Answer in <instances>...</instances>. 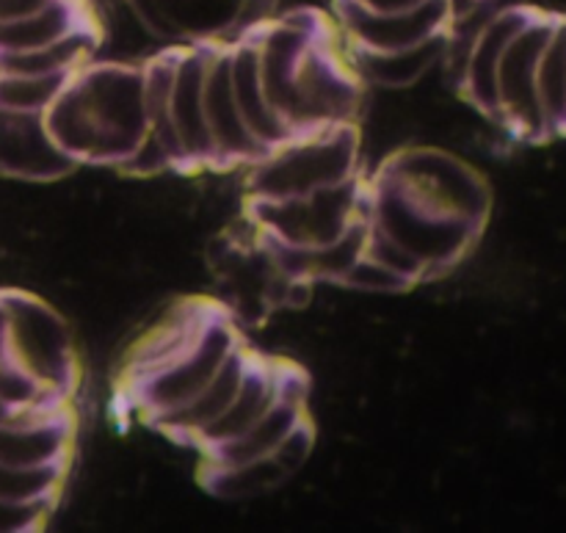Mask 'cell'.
Masks as SVG:
<instances>
[{
	"label": "cell",
	"instance_id": "cell-29",
	"mask_svg": "<svg viewBox=\"0 0 566 533\" xmlns=\"http://www.w3.org/2000/svg\"><path fill=\"white\" fill-rule=\"evenodd\" d=\"M11 357V330H9V310L0 299V363Z\"/></svg>",
	"mask_w": 566,
	"mask_h": 533
},
{
	"label": "cell",
	"instance_id": "cell-20",
	"mask_svg": "<svg viewBox=\"0 0 566 533\" xmlns=\"http://www.w3.org/2000/svg\"><path fill=\"white\" fill-rule=\"evenodd\" d=\"M536 108L545 136H562L566 125V33L564 25L551 36L536 66Z\"/></svg>",
	"mask_w": 566,
	"mask_h": 533
},
{
	"label": "cell",
	"instance_id": "cell-21",
	"mask_svg": "<svg viewBox=\"0 0 566 533\" xmlns=\"http://www.w3.org/2000/svg\"><path fill=\"white\" fill-rule=\"evenodd\" d=\"M70 464H48V468H14L0 462V501L33 503L59 501Z\"/></svg>",
	"mask_w": 566,
	"mask_h": 533
},
{
	"label": "cell",
	"instance_id": "cell-14",
	"mask_svg": "<svg viewBox=\"0 0 566 533\" xmlns=\"http://www.w3.org/2000/svg\"><path fill=\"white\" fill-rule=\"evenodd\" d=\"M230 83L238 111H241L254 142L263 147V153H271L280 144L291 142L293 133L287 130L285 122L274 114V108L265 100L263 77H260L258 39H254L252 31L230 42Z\"/></svg>",
	"mask_w": 566,
	"mask_h": 533
},
{
	"label": "cell",
	"instance_id": "cell-9",
	"mask_svg": "<svg viewBox=\"0 0 566 533\" xmlns=\"http://www.w3.org/2000/svg\"><path fill=\"white\" fill-rule=\"evenodd\" d=\"M205 122H208L210 144H213V169H235L252 166L263 158V147L252 138L230 83V42H216L210 48L202 83Z\"/></svg>",
	"mask_w": 566,
	"mask_h": 533
},
{
	"label": "cell",
	"instance_id": "cell-11",
	"mask_svg": "<svg viewBox=\"0 0 566 533\" xmlns=\"http://www.w3.org/2000/svg\"><path fill=\"white\" fill-rule=\"evenodd\" d=\"M304 407H307V382L298 374V368L285 365L280 398L271 404L269 412L258 424L249 426L241 437L205 451L208 453V464H216V468H235V464L269 459L282 446V440L307 418V409Z\"/></svg>",
	"mask_w": 566,
	"mask_h": 533
},
{
	"label": "cell",
	"instance_id": "cell-15",
	"mask_svg": "<svg viewBox=\"0 0 566 533\" xmlns=\"http://www.w3.org/2000/svg\"><path fill=\"white\" fill-rule=\"evenodd\" d=\"M282 374H285V363H271V359L252 354V363H249L247 376H243L232 404L213 420V424L205 426V429L193 437V442H197L199 448H205V451H210V448L224 446V442L241 437L243 431H247L249 426L258 424V420L269 412L271 404L280 398Z\"/></svg>",
	"mask_w": 566,
	"mask_h": 533
},
{
	"label": "cell",
	"instance_id": "cell-28",
	"mask_svg": "<svg viewBox=\"0 0 566 533\" xmlns=\"http://www.w3.org/2000/svg\"><path fill=\"white\" fill-rule=\"evenodd\" d=\"M348 3L359 6L365 11H374V14H398V11L418 9L426 0H348Z\"/></svg>",
	"mask_w": 566,
	"mask_h": 533
},
{
	"label": "cell",
	"instance_id": "cell-4",
	"mask_svg": "<svg viewBox=\"0 0 566 533\" xmlns=\"http://www.w3.org/2000/svg\"><path fill=\"white\" fill-rule=\"evenodd\" d=\"M9 310L11 359L36 376L48 390L70 398L77 385L75 341L59 310L25 291H0Z\"/></svg>",
	"mask_w": 566,
	"mask_h": 533
},
{
	"label": "cell",
	"instance_id": "cell-2",
	"mask_svg": "<svg viewBox=\"0 0 566 533\" xmlns=\"http://www.w3.org/2000/svg\"><path fill=\"white\" fill-rule=\"evenodd\" d=\"M359 130L348 125L293 136L291 142L254 160L249 171V199L307 197L357 175Z\"/></svg>",
	"mask_w": 566,
	"mask_h": 533
},
{
	"label": "cell",
	"instance_id": "cell-7",
	"mask_svg": "<svg viewBox=\"0 0 566 533\" xmlns=\"http://www.w3.org/2000/svg\"><path fill=\"white\" fill-rule=\"evenodd\" d=\"M155 36L182 44L235 42L271 17L254 0H127Z\"/></svg>",
	"mask_w": 566,
	"mask_h": 533
},
{
	"label": "cell",
	"instance_id": "cell-12",
	"mask_svg": "<svg viewBox=\"0 0 566 533\" xmlns=\"http://www.w3.org/2000/svg\"><path fill=\"white\" fill-rule=\"evenodd\" d=\"M75 169V160L50 138L42 114L0 108V177L44 182L59 180Z\"/></svg>",
	"mask_w": 566,
	"mask_h": 533
},
{
	"label": "cell",
	"instance_id": "cell-13",
	"mask_svg": "<svg viewBox=\"0 0 566 533\" xmlns=\"http://www.w3.org/2000/svg\"><path fill=\"white\" fill-rule=\"evenodd\" d=\"M536 6L528 0H512L503 6L501 11L484 22L479 33H475L473 44H470L468 55H464L462 75H459L457 88L481 111L484 116L495 119V70L501 61L503 50L512 42L514 33L528 22Z\"/></svg>",
	"mask_w": 566,
	"mask_h": 533
},
{
	"label": "cell",
	"instance_id": "cell-24",
	"mask_svg": "<svg viewBox=\"0 0 566 533\" xmlns=\"http://www.w3.org/2000/svg\"><path fill=\"white\" fill-rule=\"evenodd\" d=\"M363 254L365 258L376 260L379 265H385V269H390L392 274L407 280L409 285H418V282L426 280V265L420 263L412 252H407L401 243L392 241L387 232H381L376 224L368 227V238H365Z\"/></svg>",
	"mask_w": 566,
	"mask_h": 533
},
{
	"label": "cell",
	"instance_id": "cell-16",
	"mask_svg": "<svg viewBox=\"0 0 566 533\" xmlns=\"http://www.w3.org/2000/svg\"><path fill=\"white\" fill-rule=\"evenodd\" d=\"M75 446V420L70 409L44 420H6L0 424V462L14 468L70 464Z\"/></svg>",
	"mask_w": 566,
	"mask_h": 533
},
{
	"label": "cell",
	"instance_id": "cell-27",
	"mask_svg": "<svg viewBox=\"0 0 566 533\" xmlns=\"http://www.w3.org/2000/svg\"><path fill=\"white\" fill-rule=\"evenodd\" d=\"M59 501H33V503H11L0 501V533L6 531H36L50 518Z\"/></svg>",
	"mask_w": 566,
	"mask_h": 533
},
{
	"label": "cell",
	"instance_id": "cell-8",
	"mask_svg": "<svg viewBox=\"0 0 566 533\" xmlns=\"http://www.w3.org/2000/svg\"><path fill=\"white\" fill-rule=\"evenodd\" d=\"M335 9L348 48L365 53H401L446 33L457 6L453 0H426L418 9L398 14H374L348 0H335Z\"/></svg>",
	"mask_w": 566,
	"mask_h": 533
},
{
	"label": "cell",
	"instance_id": "cell-10",
	"mask_svg": "<svg viewBox=\"0 0 566 533\" xmlns=\"http://www.w3.org/2000/svg\"><path fill=\"white\" fill-rule=\"evenodd\" d=\"M216 42L180 44L175 61V77L169 92V119L180 142L182 160L188 171L213 169V144H210L208 122H205L202 83L210 48Z\"/></svg>",
	"mask_w": 566,
	"mask_h": 533
},
{
	"label": "cell",
	"instance_id": "cell-25",
	"mask_svg": "<svg viewBox=\"0 0 566 533\" xmlns=\"http://www.w3.org/2000/svg\"><path fill=\"white\" fill-rule=\"evenodd\" d=\"M343 288H354V291H368V293H396L403 288H412L407 280L392 274L390 269L379 265L370 258H359L357 263L348 269V274L340 280Z\"/></svg>",
	"mask_w": 566,
	"mask_h": 533
},
{
	"label": "cell",
	"instance_id": "cell-26",
	"mask_svg": "<svg viewBox=\"0 0 566 533\" xmlns=\"http://www.w3.org/2000/svg\"><path fill=\"white\" fill-rule=\"evenodd\" d=\"M313 446H315V429L313 424L304 418L302 424H298L296 429L282 440V446L271 453V459H274L287 475H293L304 462H307L310 453H313Z\"/></svg>",
	"mask_w": 566,
	"mask_h": 533
},
{
	"label": "cell",
	"instance_id": "cell-19",
	"mask_svg": "<svg viewBox=\"0 0 566 533\" xmlns=\"http://www.w3.org/2000/svg\"><path fill=\"white\" fill-rule=\"evenodd\" d=\"M446 33L418 44V48L401 50V53H365L352 48V70L363 81L376 83L381 88H409L442 59L446 53Z\"/></svg>",
	"mask_w": 566,
	"mask_h": 533
},
{
	"label": "cell",
	"instance_id": "cell-22",
	"mask_svg": "<svg viewBox=\"0 0 566 533\" xmlns=\"http://www.w3.org/2000/svg\"><path fill=\"white\" fill-rule=\"evenodd\" d=\"M75 72L59 75H0V108L20 111V114H44L55 97L64 92Z\"/></svg>",
	"mask_w": 566,
	"mask_h": 533
},
{
	"label": "cell",
	"instance_id": "cell-5",
	"mask_svg": "<svg viewBox=\"0 0 566 533\" xmlns=\"http://www.w3.org/2000/svg\"><path fill=\"white\" fill-rule=\"evenodd\" d=\"M564 25L562 14L534 9L523 28L503 50L495 70V122L525 142H545L536 108V66L553 33Z\"/></svg>",
	"mask_w": 566,
	"mask_h": 533
},
{
	"label": "cell",
	"instance_id": "cell-23",
	"mask_svg": "<svg viewBox=\"0 0 566 533\" xmlns=\"http://www.w3.org/2000/svg\"><path fill=\"white\" fill-rule=\"evenodd\" d=\"M0 401L11 409L48 407V404H66L64 396L48 390L33 374H28L17 359L0 363Z\"/></svg>",
	"mask_w": 566,
	"mask_h": 533
},
{
	"label": "cell",
	"instance_id": "cell-18",
	"mask_svg": "<svg viewBox=\"0 0 566 533\" xmlns=\"http://www.w3.org/2000/svg\"><path fill=\"white\" fill-rule=\"evenodd\" d=\"M83 25H94L86 0H53L33 14L0 22V53L48 48Z\"/></svg>",
	"mask_w": 566,
	"mask_h": 533
},
{
	"label": "cell",
	"instance_id": "cell-17",
	"mask_svg": "<svg viewBox=\"0 0 566 533\" xmlns=\"http://www.w3.org/2000/svg\"><path fill=\"white\" fill-rule=\"evenodd\" d=\"M249 363H252V352H249L241 341L232 348L230 357L221 363V368L216 370L213 379H210L186 407L175 409V412L169 415H160V418L153 420V426H158L164 435L177 437V440L193 442V437H197L205 426L213 424V420L230 407L238 387H241L243 376H247Z\"/></svg>",
	"mask_w": 566,
	"mask_h": 533
},
{
	"label": "cell",
	"instance_id": "cell-6",
	"mask_svg": "<svg viewBox=\"0 0 566 533\" xmlns=\"http://www.w3.org/2000/svg\"><path fill=\"white\" fill-rule=\"evenodd\" d=\"M238 343H241V337H238L230 315H210L208 324L202 326V332H199V337L188 352H182L169 365L149 374L147 379L130 385L138 409L147 415L149 424L160 418V415H169L175 409L186 407L213 379V374L230 357V352Z\"/></svg>",
	"mask_w": 566,
	"mask_h": 533
},
{
	"label": "cell",
	"instance_id": "cell-3",
	"mask_svg": "<svg viewBox=\"0 0 566 533\" xmlns=\"http://www.w3.org/2000/svg\"><path fill=\"white\" fill-rule=\"evenodd\" d=\"M370 199V224L401 243L426 265V280L451 274L457 265L464 263L470 249L479 243L481 230L468 221L451 219V216L431 213L407 197L396 180L387 175H376L368 182Z\"/></svg>",
	"mask_w": 566,
	"mask_h": 533
},
{
	"label": "cell",
	"instance_id": "cell-1",
	"mask_svg": "<svg viewBox=\"0 0 566 533\" xmlns=\"http://www.w3.org/2000/svg\"><path fill=\"white\" fill-rule=\"evenodd\" d=\"M42 119L55 147L77 166H122L147 133L142 66L88 61Z\"/></svg>",
	"mask_w": 566,
	"mask_h": 533
}]
</instances>
